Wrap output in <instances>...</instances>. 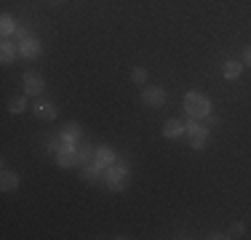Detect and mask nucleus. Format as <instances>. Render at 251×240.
Segmentation results:
<instances>
[{"instance_id": "8", "label": "nucleus", "mask_w": 251, "mask_h": 240, "mask_svg": "<svg viewBox=\"0 0 251 240\" xmlns=\"http://www.w3.org/2000/svg\"><path fill=\"white\" fill-rule=\"evenodd\" d=\"M184 131H187V123H184V120L171 118V120L163 123V136L166 139H179V136H184Z\"/></svg>"}, {"instance_id": "11", "label": "nucleus", "mask_w": 251, "mask_h": 240, "mask_svg": "<svg viewBox=\"0 0 251 240\" xmlns=\"http://www.w3.org/2000/svg\"><path fill=\"white\" fill-rule=\"evenodd\" d=\"M243 72V62H235V59H227L222 64V77L225 80H238Z\"/></svg>"}, {"instance_id": "18", "label": "nucleus", "mask_w": 251, "mask_h": 240, "mask_svg": "<svg viewBox=\"0 0 251 240\" xmlns=\"http://www.w3.org/2000/svg\"><path fill=\"white\" fill-rule=\"evenodd\" d=\"M243 235V224L238 221V224H232L230 227V232H227V238H241Z\"/></svg>"}, {"instance_id": "21", "label": "nucleus", "mask_w": 251, "mask_h": 240, "mask_svg": "<svg viewBox=\"0 0 251 240\" xmlns=\"http://www.w3.org/2000/svg\"><path fill=\"white\" fill-rule=\"evenodd\" d=\"M208 238H211V240H222V238H227V235H222V232H211Z\"/></svg>"}, {"instance_id": "2", "label": "nucleus", "mask_w": 251, "mask_h": 240, "mask_svg": "<svg viewBox=\"0 0 251 240\" xmlns=\"http://www.w3.org/2000/svg\"><path fill=\"white\" fill-rule=\"evenodd\" d=\"M104 182H107V187L115 190V192L126 190V184H128V168H126V166H110V168H104Z\"/></svg>"}, {"instance_id": "15", "label": "nucleus", "mask_w": 251, "mask_h": 240, "mask_svg": "<svg viewBox=\"0 0 251 240\" xmlns=\"http://www.w3.org/2000/svg\"><path fill=\"white\" fill-rule=\"evenodd\" d=\"M25 107H27L25 96H16V99H11V101H8V112H14V115H19V112H25Z\"/></svg>"}, {"instance_id": "5", "label": "nucleus", "mask_w": 251, "mask_h": 240, "mask_svg": "<svg viewBox=\"0 0 251 240\" xmlns=\"http://www.w3.org/2000/svg\"><path fill=\"white\" fill-rule=\"evenodd\" d=\"M56 163L62 166V168H73L77 163H83L80 160V152H77V147H59V152H56Z\"/></svg>"}, {"instance_id": "7", "label": "nucleus", "mask_w": 251, "mask_h": 240, "mask_svg": "<svg viewBox=\"0 0 251 240\" xmlns=\"http://www.w3.org/2000/svg\"><path fill=\"white\" fill-rule=\"evenodd\" d=\"M40 51H43V46H40V40L32 38V35H29L27 40H22V43H19V56H25V59L40 56Z\"/></svg>"}, {"instance_id": "14", "label": "nucleus", "mask_w": 251, "mask_h": 240, "mask_svg": "<svg viewBox=\"0 0 251 240\" xmlns=\"http://www.w3.org/2000/svg\"><path fill=\"white\" fill-rule=\"evenodd\" d=\"M16 187H19V176H16V173H11V171H3L0 190H3V192H11V190H16Z\"/></svg>"}, {"instance_id": "17", "label": "nucleus", "mask_w": 251, "mask_h": 240, "mask_svg": "<svg viewBox=\"0 0 251 240\" xmlns=\"http://www.w3.org/2000/svg\"><path fill=\"white\" fill-rule=\"evenodd\" d=\"M131 80H134V83H145L147 80V72L142 67H134V70H131Z\"/></svg>"}, {"instance_id": "13", "label": "nucleus", "mask_w": 251, "mask_h": 240, "mask_svg": "<svg viewBox=\"0 0 251 240\" xmlns=\"http://www.w3.org/2000/svg\"><path fill=\"white\" fill-rule=\"evenodd\" d=\"M16 22H14V16L11 14H3L0 16V32H3V38H8V35H16Z\"/></svg>"}, {"instance_id": "19", "label": "nucleus", "mask_w": 251, "mask_h": 240, "mask_svg": "<svg viewBox=\"0 0 251 240\" xmlns=\"http://www.w3.org/2000/svg\"><path fill=\"white\" fill-rule=\"evenodd\" d=\"M64 134H70V136H75V139H80V125H77V123H70Z\"/></svg>"}, {"instance_id": "16", "label": "nucleus", "mask_w": 251, "mask_h": 240, "mask_svg": "<svg viewBox=\"0 0 251 240\" xmlns=\"http://www.w3.org/2000/svg\"><path fill=\"white\" fill-rule=\"evenodd\" d=\"M101 171H104V168H101L99 163H94V166H86L83 176H86V179H91V182H97V179H101Z\"/></svg>"}, {"instance_id": "3", "label": "nucleus", "mask_w": 251, "mask_h": 240, "mask_svg": "<svg viewBox=\"0 0 251 240\" xmlns=\"http://www.w3.org/2000/svg\"><path fill=\"white\" fill-rule=\"evenodd\" d=\"M187 139H190V144H193V149H201L203 144L208 142V125H198L195 123V118L193 120H187Z\"/></svg>"}, {"instance_id": "10", "label": "nucleus", "mask_w": 251, "mask_h": 240, "mask_svg": "<svg viewBox=\"0 0 251 240\" xmlns=\"http://www.w3.org/2000/svg\"><path fill=\"white\" fill-rule=\"evenodd\" d=\"M16 53H19V43H11L8 38H3V43H0V62L11 64L16 59Z\"/></svg>"}, {"instance_id": "9", "label": "nucleus", "mask_w": 251, "mask_h": 240, "mask_svg": "<svg viewBox=\"0 0 251 240\" xmlns=\"http://www.w3.org/2000/svg\"><path fill=\"white\" fill-rule=\"evenodd\" d=\"M94 163H99L101 168L115 166V152H112V147H107V144L97 147V152H94Z\"/></svg>"}, {"instance_id": "6", "label": "nucleus", "mask_w": 251, "mask_h": 240, "mask_svg": "<svg viewBox=\"0 0 251 240\" xmlns=\"http://www.w3.org/2000/svg\"><path fill=\"white\" fill-rule=\"evenodd\" d=\"M43 88H46L43 77H40L38 72H27V75H25V94L27 96H40V94H43Z\"/></svg>"}, {"instance_id": "4", "label": "nucleus", "mask_w": 251, "mask_h": 240, "mask_svg": "<svg viewBox=\"0 0 251 240\" xmlns=\"http://www.w3.org/2000/svg\"><path fill=\"white\" fill-rule=\"evenodd\" d=\"M142 101H145L147 107H163L166 104V91L160 86H147L145 91H142Z\"/></svg>"}, {"instance_id": "1", "label": "nucleus", "mask_w": 251, "mask_h": 240, "mask_svg": "<svg viewBox=\"0 0 251 240\" xmlns=\"http://www.w3.org/2000/svg\"><path fill=\"white\" fill-rule=\"evenodd\" d=\"M184 110H187V115L195 118V120L208 118L211 115V99L201 91H187L184 94Z\"/></svg>"}, {"instance_id": "12", "label": "nucleus", "mask_w": 251, "mask_h": 240, "mask_svg": "<svg viewBox=\"0 0 251 240\" xmlns=\"http://www.w3.org/2000/svg\"><path fill=\"white\" fill-rule=\"evenodd\" d=\"M35 115H38L40 120H53L56 118V107L51 104V101H35Z\"/></svg>"}, {"instance_id": "20", "label": "nucleus", "mask_w": 251, "mask_h": 240, "mask_svg": "<svg viewBox=\"0 0 251 240\" xmlns=\"http://www.w3.org/2000/svg\"><path fill=\"white\" fill-rule=\"evenodd\" d=\"M243 64H249V67H251V46L243 51Z\"/></svg>"}]
</instances>
